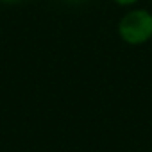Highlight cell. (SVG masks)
<instances>
[{"instance_id":"obj_3","label":"cell","mask_w":152,"mask_h":152,"mask_svg":"<svg viewBox=\"0 0 152 152\" xmlns=\"http://www.w3.org/2000/svg\"><path fill=\"white\" fill-rule=\"evenodd\" d=\"M0 2H4V4H15V2H22V0H0Z\"/></svg>"},{"instance_id":"obj_4","label":"cell","mask_w":152,"mask_h":152,"mask_svg":"<svg viewBox=\"0 0 152 152\" xmlns=\"http://www.w3.org/2000/svg\"><path fill=\"white\" fill-rule=\"evenodd\" d=\"M66 2H73V4H79V2H83V0H66Z\"/></svg>"},{"instance_id":"obj_1","label":"cell","mask_w":152,"mask_h":152,"mask_svg":"<svg viewBox=\"0 0 152 152\" xmlns=\"http://www.w3.org/2000/svg\"><path fill=\"white\" fill-rule=\"evenodd\" d=\"M120 38L129 45H141L152 38V15L145 9H134L124 15L118 23Z\"/></svg>"},{"instance_id":"obj_2","label":"cell","mask_w":152,"mask_h":152,"mask_svg":"<svg viewBox=\"0 0 152 152\" xmlns=\"http://www.w3.org/2000/svg\"><path fill=\"white\" fill-rule=\"evenodd\" d=\"M116 4H120V6H131V4H134V2H138V0H115Z\"/></svg>"}]
</instances>
